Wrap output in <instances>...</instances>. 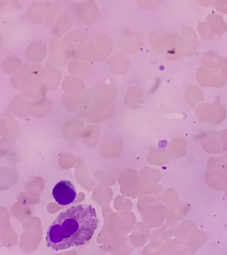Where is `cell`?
Wrapping results in <instances>:
<instances>
[{
	"mask_svg": "<svg viewBox=\"0 0 227 255\" xmlns=\"http://www.w3.org/2000/svg\"><path fill=\"white\" fill-rule=\"evenodd\" d=\"M96 209L79 204L61 212L47 230V246L56 252L85 245L92 240L99 225Z\"/></svg>",
	"mask_w": 227,
	"mask_h": 255,
	"instance_id": "obj_1",
	"label": "cell"
},
{
	"mask_svg": "<svg viewBox=\"0 0 227 255\" xmlns=\"http://www.w3.org/2000/svg\"><path fill=\"white\" fill-rule=\"evenodd\" d=\"M52 195L57 204L61 206H67L75 201L77 193L71 182L61 180L53 188Z\"/></svg>",
	"mask_w": 227,
	"mask_h": 255,
	"instance_id": "obj_2",
	"label": "cell"
}]
</instances>
